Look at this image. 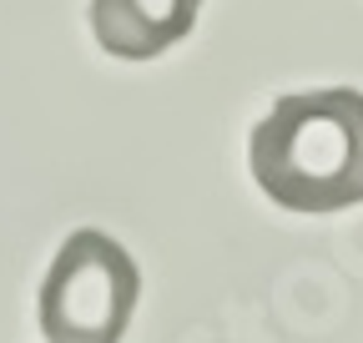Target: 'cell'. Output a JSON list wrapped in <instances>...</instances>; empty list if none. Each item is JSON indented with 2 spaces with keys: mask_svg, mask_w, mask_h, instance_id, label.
<instances>
[{
  "mask_svg": "<svg viewBox=\"0 0 363 343\" xmlns=\"http://www.w3.org/2000/svg\"><path fill=\"white\" fill-rule=\"evenodd\" d=\"M252 177L262 197H272L303 218L363 202V91L328 86V91H293L272 106L247 142Z\"/></svg>",
  "mask_w": 363,
  "mask_h": 343,
  "instance_id": "6da1fadb",
  "label": "cell"
},
{
  "mask_svg": "<svg viewBox=\"0 0 363 343\" xmlns=\"http://www.w3.org/2000/svg\"><path fill=\"white\" fill-rule=\"evenodd\" d=\"M136 298L142 268L131 252L96 227H81L61 242L40 283V333L45 343H121Z\"/></svg>",
  "mask_w": 363,
  "mask_h": 343,
  "instance_id": "7a4b0ae2",
  "label": "cell"
},
{
  "mask_svg": "<svg viewBox=\"0 0 363 343\" xmlns=\"http://www.w3.org/2000/svg\"><path fill=\"white\" fill-rule=\"evenodd\" d=\"M202 0H91V30L121 61H152L192 35Z\"/></svg>",
  "mask_w": 363,
  "mask_h": 343,
  "instance_id": "3957f363",
  "label": "cell"
}]
</instances>
